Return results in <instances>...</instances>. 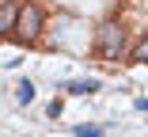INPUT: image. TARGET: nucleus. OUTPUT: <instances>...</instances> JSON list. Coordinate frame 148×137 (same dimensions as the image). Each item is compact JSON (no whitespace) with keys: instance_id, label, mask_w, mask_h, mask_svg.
<instances>
[{"instance_id":"nucleus-3","label":"nucleus","mask_w":148,"mask_h":137,"mask_svg":"<svg viewBox=\"0 0 148 137\" xmlns=\"http://www.w3.org/2000/svg\"><path fill=\"white\" fill-rule=\"evenodd\" d=\"M15 23H19V4H12V0H8V4L4 8H0V34H15Z\"/></svg>"},{"instance_id":"nucleus-8","label":"nucleus","mask_w":148,"mask_h":137,"mask_svg":"<svg viewBox=\"0 0 148 137\" xmlns=\"http://www.w3.org/2000/svg\"><path fill=\"white\" fill-rule=\"evenodd\" d=\"M133 57H137V61H148V34H144V38L137 42V50H133Z\"/></svg>"},{"instance_id":"nucleus-9","label":"nucleus","mask_w":148,"mask_h":137,"mask_svg":"<svg viewBox=\"0 0 148 137\" xmlns=\"http://www.w3.org/2000/svg\"><path fill=\"white\" fill-rule=\"evenodd\" d=\"M137 111H144V114H148V99H144V95L137 99Z\"/></svg>"},{"instance_id":"nucleus-5","label":"nucleus","mask_w":148,"mask_h":137,"mask_svg":"<svg viewBox=\"0 0 148 137\" xmlns=\"http://www.w3.org/2000/svg\"><path fill=\"white\" fill-rule=\"evenodd\" d=\"M72 133H76V137H106V129H103V126H91V122L72 126Z\"/></svg>"},{"instance_id":"nucleus-1","label":"nucleus","mask_w":148,"mask_h":137,"mask_svg":"<svg viewBox=\"0 0 148 137\" xmlns=\"http://www.w3.org/2000/svg\"><path fill=\"white\" fill-rule=\"evenodd\" d=\"M122 46H125L122 27H118L114 19H103V23L95 27V53H99V57H106V61H114L118 53H122Z\"/></svg>"},{"instance_id":"nucleus-6","label":"nucleus","mask_w":148,"mask_h":137,"mask_svg":"<svg viewBox=\"0 0 148 137\" xmlns=\"http://www.w3.org/2000/svg\"><path fill=\"white\" fill-rule=\"evenodd\" d=\"M15 99H19L23 107L34 99V84H31V80H19V88H15Z\"/></svg>"},{"instance_id":"nucleus-4","label":"nucleus","mask_w":148,"mask_h":137,"mask_svg":"<svg viewBox=\"0 0 148 137\" xmlns=\"http://www.w3.org/2000/svg\"><path fill=\"white\" fill-rule=\"evenodd\" d=\"M99 88H103V80H91V76H87V80H69V84H65L69 95H95Z\"/></svg>"},{"instance_id":"nucleus-2","label":"nucleus","mask_w":148,"mask_h":137,"mask_svg":"<svg viewBox=\"0 0 148 137\" xmlns=\"http://www.w3.org/2000/svg\"><path fill=\"white\" fill-rule=\"evenodd\" d=\"M42 8L38 4H19V23H15V42H34L38 34H42Z\"/></svg>"},{"instance_id":"nucleus-7","label":"nucleus","mask_w":148,"mask_h":137,"mask_svg":"<svg viewBox=\"0 0 148 137\" xmlns=\"http://www.w3.org/2000/svg\"><path fill=\"white\" fill-rule=\"evenodd\" d=\"M61 114H65V103H61V99H53V103L46 107V118H53V122H57Z\"/></svg>"}]
</instances>
